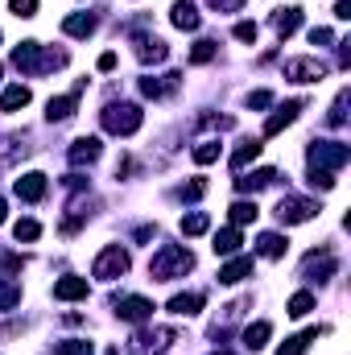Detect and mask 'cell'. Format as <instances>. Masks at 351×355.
<instances>
[{
	"label": "cell",
	"instance_id": "11",
	"mask_svg": "<svg viewBox=\"0 0 351 355\" xmlns=\"http://www.w3.org/2000/svg\"><path fill=\"white\" fill-rule=\"evenodd\" d=\"M99 153H103V145H99V137H79L75 145H71V166H91V162H99Z\"/></svg>",
	"mask_w": 351,
	"mask_h": 355
},
{
	"label": "cell",
	"instance_id": "24",
	"mask_svg": "<svg viewBox=\"0 0 351 355\" xmlns=\"http://www.w3.org/2000/svg\"><path fill=\"white\" fill-rule=\"evenodd\" d=\"M331 272H335V261H331V257H323V261H318V252L306 257V277H310V281H327Z\"/></svg>",
	"mask_w": 351,
	"mask_h": 355
},
{
	"label": "cell",
	"instance_id": "25",
	"mask_svg": "<svg viewBox=\"0 0 351 355\" xmlns=\"http://www.w3.org/2000/svg\"><path fill=\"white\" fill-rule=\"evenodd\" d=\"M257 252L268 257V261H277V257H285V240H281L277 232H264L261 240H257Z\"/></svg>",
	"mask_w": 351,
	"mask_h": 355
},
{
	"label": "cell",
	"instance_id": "32",
	"mask_svg": "<svg viewBox=\"0 0 351 355\" xmlns=\"http://www.w3.org/2000/svg\"><path fill=\"white\" fill-rule=\"evenodd\" d=\"M207 227H211V219H207L203 211H194V215H186V219H182V232H186V236H203Z\"/></svg>",
	"mask_w": 351,
	"mask_h": 355
},
{
	"label": "cell",
	"instance_id": "10",
	"mask_svg": "<svg viewBox=\"0 0 351 355\" xmlns=\"http://www.w3.org/2000/svg\"><path fill=\"white\" fill-rule=\"evenodd\" d=\"M137 58H141V62H166V58H170V46H166L162 37L137 33Z\"/></svg>",
	"mask_w": 351,
	"mask_h": 355
},
{
	"label": "cell",
	"instance_id": "12",
	"mask_svg": "<svg viewBox=\"0 0 351 355\" xmlns=\"http://www.w3.org/2000/svg\"><path fill=\"white\" fill-rule=\"evenodd\" d=\"M79 91H83V83L71 91V95L50 99V103H46V120H71V116H75V107H79Z\"/></svg>",
	"mask_w": 351,
	"mask_h": 355
},
{
	"label": "cell",
	"instance_id": "44",
	"mask_svg": "<svg viewBox=\"0 0 351 355\" xmlns=\"http://www.w3.org/2000/svg\"><path fill=\"white\" fill-rule=\"evenodd\" d=\"M207 4H211V8H219V12H236L244 0H207Z\"/></svg>",
	"mask_w": 351,
	"mask_h": 355
},
{
	"label": "cell",
	"instance_id": "3",
	"mask_svg": "<svg viewBox=\"0 0 351 355\" xmlns=\"http://www.w3.org/2000/svg\"><path fill=\"white\" fill-rule=\"evenodd\" d=\"M99 120H103V128H108L112 137H132V132L141 128L145 112H141L137 103H108V107L99 112Z\"/></svg>",
	"mask_w": 351,
	"mask_h": 355
},
{
	"label": "cell",
	"instance_id": "43",
	"mask_svg": "<svg viewBox=\"0 0 351 355\" xmlns=\"http://www.w3.org/2000/svg\"><path fill=\"white\" fill-rule=\"evenodd\" d=\"M268 103H273L268 91H252V95H248V107H268Z\"/></svg>",
	"mask_w": 351,
	"mask_h": 355
},
{
	"label": "cell",
	"instance_id": "17",
	"mask_svg": "<svg viewBox=\"0 0 351 355\" xmlns=\"http://www.w3.org/2000/svg\"><path fill=\"white\" fill-rule=\"evenodd\" d=\"M298 25H302V8H277V12H273V29H277L281 37H289Z\"/></svg>",
	"mask_w": 351,
	"mask_h": 355
},
{
	"label": "cell",
	"instance_id": "4",
	"mask_svg": "<svg viewBox=\"0 0 351 355\" xmlns=\"http://www.w3.org/2000/svg\"><path fill=\"white\" fill-rule=\"evenodd\" d=\"M306 157H310L314 170H343V166L351 162V149L339 145V141H314Z\"/></svg>",
	"mask_w": 351,
	"mask_h": 355
},
{
	"label": "cell",
	"instance_id": "6",
	"mask_svg": "<svg viewBox=\"0 0 351 355\" xmlns=\"http://www.w3.org/2000/svg\"><path fill=\"white\" fill-rule=\"evenodd\" d=\"M318 215V202L314 198H293V194H285L281 202H277V219L281 223H306V219H314Z\"/></svg>",
	"mask_w": 351,
	"mask_h": 355
},
{
	"label": "cell",
	"instance_id": "13",
	"mask_svg": "<svg viewBox=\"0 0 351 355\" xmlns=\"http://www.w3.org/2000/svg\"><path fill=\"white\" fill-rule=\"evenodd\" d=\"M116 310H120L124 322H145L153 314V302L149 297H124V302H116Z\"/></svg>",
	"mask_w": 351,
	"mask_h": 355
},
{
	"label": "cell",
	"instance_id": "5",
	"mask_svg": "<svg viewBox=\"0 0 351 355\" xmlns=\"http://www.w3.org/2000/svg\"><path fill=\"white\" fill-rule=\"evenodd\" d=\"M128 272V252L120 248V244H108L99 257H95V265H91V277H99V281H116V277H124Z\"/></svg>",
	"mask_w": 351,
	"mask_h": 355
},
{
	"label": "cell",
	"instance_id": "31",
	"mask_svg": "<svg viewBox=\"0 0 351 355\" xmlns=\"http://www.w3.org/2000/svg\"><path fill=\"white\" fill-rule=\"evenodd\" d=\"M343 120H348V91H339V95H335V103H331V116H327V124H331V128H339Z\"/></svg>",
	"mask_w": 351,
	"mask_h": 355
},
{
	"label": "cell",
	"instance_id": "45",
	"mask_svg": "<svg viewBox=\"0 0 351 355\" xmlns=\"http://www.w3.org/2000/svg\"><path fill=\"white\" fill-rule=\"evenodd\" d=\"M310 42H314V46H318V42H335V33H331V29H323V25H318V29H310Z\"/></svg>",
	"mask_w": 351,
	"mask_h": 355
},
{
	"label": "cell",
	"instance_id": "46",
	"mask_svg": "<svg viewBox=\"0 0 351 355\" xmlns=\"http://www.w3.org/2000/svg\"><path fill=\"white\" fill-rule=\"evenodd\" d=\"M335 17H339V21H348V17H351V0H339V4H335Z\"/></svg>",
	"mask_w": 351,
	"mask_h": 355
},
{
	"label": "cell",
	"instance_id": "41",
	"mask_svg": "<svg viewBox=\"0 0 351 355\" xmlns=\"http://www.w3.org/2000/svg\"><path fill=\"white\" fill-rule=\"evenodd\" d=\"M236 42H257V25L252 21H240L236 25Z\"/></svg>",
	"mask_w": 351,
	"mask_h": 355
},
{
	"label": "cell",
	"instance_id": "9",
	"mask_svg": "<svg viewBox=\"0 0 351 355\" xmlns=\"http://www.w3.org/2000/svg\"><path fill=\"white\" fill-rule=\"evenodd\" d=\"M178 339V331H170V327H162V331H145V335H137V352H153V355H162L170 343Z\"/></svg>",
	"mask_w": 351,
	"mask_h": 355
},
{
	"label": "cell",
	"instance_id": "28",
	"mask_svg": "<svg viewBox=\"0 0 351 355\" xmlns=\"http://www.w3.org/2000/svg\"><path fill=\"white\" fill-rule=\"evenodd\" d=\"M25 103H29V87H21V83L0 95V112H17V107H25Z\"/></svg>",
	"mask_w": 351,
	"mask_h": 355
},
{
	"label": "cell",
	"instance_id": "33",
	"mask_svg": "<svg viewBox=\"0 0 351 355\" xmlns=\"http://www.w3.org/2000/svg\"><path fill=\"white\" fill-rule=\"evenodd\" d=\"M21 302V285H12V281H0V314L4 310H12Z\"/></svg>",
	"mask_w": 351,
	"mask_h": 355
},
{
	"label": "cell",
	"instance_id": "1",
	"mask_svg": "<svg viewBox=\"0 0 351 355\" xmlns=\"http://www.w3.org/2000/svg\"><path fill=\"white\" fill-rule=\"evenodd\" d=\"M194 268V257L182 248V244H166L153 261H149V277L153 281H174V277H186Z\"/></svg>",
	"mask_w": 351,
	"mask_h": 355
},
{
	"label": "cell",
	"instance_id": "16",
	"mask_svg": "<svg viewBox=\"0 0 351 355\" xmlns=\"http://www.w3.org/2000/svg\"><path fill=\"white\" fill-rule=\"evenodd\" d=\"M170 21H174L178 29H198V21H203V17H198V8H194V4L178 0L174 8H170Z\"/></svg>",
	"mask_w": 351,
	"mask_h": 355
},
{
	"label": "cell",
	"instance_id": "35",
	"mask_svg": "<svg viewBox=\"0 0 351 355\" xmlns=\"http://www.w3.org/2000/svg\"><path fill=\"white\" fill-rule=\"evenodd\" d=\"M50 355H91V343L87 339H67V343H58Z\"/></svg>",
	"mask_w": 351,
	"mask_h": 355
},
{
	"label": "cell",
	"instance_id": "26",
	"mask_svg": "<svg viewBox=\"0 0 351 355\" xmlns=\"http://www.w3.org/2000/svg\"><path fill=\"white\" fill-rule=\"evenodd\" d=\"M268 335H273L268 322H252V327L244 331V347H248V352H261L264 343H268Z\"/></svg>",
	"mask_w": 351,
	"mask_h": 355
},
{
	"label": "cell",
	"instance_id": "37",
	"mask_svg": "<svg viewBox=\"0 0 351 355\" xmlns=\"http://www.w3.org/2000/svg\"><path fill=\"white\" fill-rule=\"evenodd\" d=\"M215 157H219V141H203V145L194 149V162H198V166H211Z\"/></svg>",
	"mask_w": 351,
	"mask_h": 355
},
{
	"label": "cell",
	"instance_id": "29",
	"mask_svg": "<svg viewBox=\"0 0 351 355\" xmlns=\"http://www.w3.org/2000/svg\"><path fill=\"white\" fill-rule=\"evenodd\" d=\"M314 339H318V331H302V335H293V339H285V347H281L277 355H302L306 347H310V343H314Z\"/></svg>",
	"mask_w": 351,
	"mask_h": 355
},
{
	"label": "cell",
	"instance_id": "38",
	"mask_svg": "<svg viewBox=\"0 0 351 355\" xmlns=\"http://www.w3.org/2000/svg\"><path fill=\"white\" fill-rule=\"evenodd\" d=\"M12 236H17V240H37V236H42V223H37V219H21V223L12 227Z\"/></svg>",
	"mask_w": 351,
	"mask_h": 355
},
{
	"label": "cell",
	"instance_id": "15",
	"mask_svg": "<svg viewBox=\"0 0 351 355\" xmlns=\"http://www.w3.org/2000/svg\"><path fill=\"white\" fill-rule=\"evenodd\" d=\"M54 297H58V302H79V297H87V277H62V281L54 285Z\"/></svg>",
	"mask_w": 351,
	"mask_h": 355
},
{
	"label": "cell",
	"instance_id": "50",
	"mask_svg": "<svg viewBox=\"0 0 351 355\" xmlns=\"http://www.w3.org/2000/svg\"><path fill=\"white\" fill-rule=\"evenodd\" d=\"M215 355H228V352H215Z\"/></svg>",
	"mask_w": 351,
	"mask_h": 355
},
{
	"label": "cell",
	"instance_id": "22",
	"mask_svg": "<svg viewBox=\"0 0 351 355\" xmlns=\"http://www.w3.org/2000/svg\"><path fill=\"white\" fill-rule=\"evenodd\" d=\"M240 244H244L240 232H236V227H223V232H215V244H211V248H215L219 257H232V252H240Z\"/></svg>",
	"mask_w": 351,
	"mask_h": 355
},
{
	"label": "cell",
	"instance_id": "27",
	"mask_svg": "<svg viewBox=\"0 0 351 355\" xmlns=\"http://www.w3.org/2000/svg\"><path fill=\"white\" fill-rule=\"evenodd\" d=\"M273 170H257V174H240L236 178V190H252V194H257V190H264V186H268V182H273Z\"/></svg>",
	"mask_w": 351,
	"mask_h": 355
},
{
	"label": "cell",
	"instance_id": "48",
	"mask_svg": "<svg viewBox=\"0 0 351 355\" xmlns=\"http://www.w3.org/2000/svg\"><path fill=\"white\" fill-rule=\"evenodd\" d=\"M112 67H116V54H112V50H108V54H99V71H112Z\"/></svg>",
	"mask_w": 351,
	"mask_h": 355
},
{
	"label": "cell",
	"instance_id": "30",
	"mask_svg": "<svg viewBox=\"0 0 351 355\" xmlns=\"http://www.w3.org/2000/svg\"><path fill=\"white\" fill-rule=\"evenodd\" d=\"M310 310H314V293H293V297H289V310H285V314H289V318H306Z\"/></svg>",
	"mask_w": 351,
	"mask_h": 355
},
{
	"label": "cell",
	"instance_id": "21",
	"mask_svg": "<svg viewBox=\"0 0 351 355\" xmlns=\"http://www.w3.org/2000/svg\"><path fill=\"white\" fill-rule=\"evenodd\" d=\"M62 33H71V37H91V33H95V17H87V12L67 17V21H62Z\"/></svg>",
	"mask_w": 351,
	"mask_h": 355
},
{
	"label": "cell",
	"instance_id": "47",
	"mask_svg": "<svg viewBox=\"0 0 351 355\" xmlns=\"http://www.w3.org/2000/svg\"><path fill=\"white\" fill-rule=\"evenodd\" d=\"M17 268H25L21 257H4V272H17Z\"/></svg>",
	"mask_w": 351,
	"mask_h": 355
},
{
	"label": "cell",
	"instance_id": "40",
	"mask_svg": "<svg viewBox=\"0 0 351 355\" xmlns=\"http://www.w3.org/2000/svg\"><path fill=\"white\" fill-rule=\"evenodd\" d=\"M310 186H318V190H331V186H335V174H331V170H314V174H310Z\"/></svg>",
	"mask_w": 351,
	"mask_h": 355
},
{
	"label": "cell",
	"instance_id": "2",
	"mask_svg": "<svg viewBox=\"0 0 351 355\" xmlns=\"http://www.w3.org/2000/svg\"><path fill=\"white\" fill-rule=\"evenodd\" d=\"M12 67L25 71V75H42V71H54V67H67V54H46L37 42H21L12 50Z\"/></svg>",
	"mask_w": 351,
	"mask_h": 355
},
{
	"label": "cell",
	"instance_id": "20",
	"mask_svg": "<svg viewBox=\"0 0 351 355\" xmlns=\"http://www.w3.org/2000/svg\"><path fill=\"white\" fill-rule=\"evenodd\" d=\"M198 310H203V293H178V297H170V314L190 318V314H198Z\"/></svg>",
	"mask_w": 351,
	"mask_h": 355
},
{
	"label": "cell",
	"instance_id": "18",
	"mask_svg": "<svg viewBox=\"0 0 351 355\" xmlns=\"http://www.w3.org/2000/svg\"><path fill=\"white\" fill-rule=\"evenodd\" d=\"M178 79H182V75H162V79H141V91H145L149 99H162V95H170V91H178Z\"/></svg>",
	"mask_w": 351,
	"mask_h": 355
},
{
	"label": "cell",
	"instance_id": "49",
	"mask_svg": "<svg viewBox=\"0 0 351 355\" xmlns=\"http://www.w3.org/2000/svg\"><path fill=\"white\" fill-rule=\"evenodd\" d=\"M4 215H8V207H4V198H0V223H4Z\"/></svg>",
	"mask_w": 351,
	"mask_h": 355
},
{
	"label": "cell",
	"instance_id": "23",
	"mask_svg": "<svg viewBox=\"0 0 351 355\" xmlns=\"http://www.w3.org/2000/svg\"><path fill=\"white\" fill-rule=\"evenodd\" d=\"M261 149H264L261 141H240V149L232 153V170L240 174V170H244L248 162H257V157H261Z\"/></svg>",
	"mask_w": 351,
	"mask_h": 355
},
{
	"label": "cell",
	"instance_id": "39",
	"mask_svg": "<svg viewBox=\"0 0 351 355\" xmlns=\"http://www.w3.org/2000/svg\"><path fill=\"white\" fill-rule=\"evenodd\" d=\"M203 194H207V182H203V178H194L190 186H182V198H190V202H194V198H203Z\"/></svg>",
	"mask_w": 351,
	"mask_h": 355
},
{
	"label": "cell",
	"instance_id": "19",
	"mask_svg": "<svg viewBox=\"0 0 351 355\" xmlns=\"http://www.w3.org/2000/svg\"><path fill=\"white\" fill-rule=\"evenodd\" d=\"M248 272H252V257H236L232 265L219 268V281H223V285H236V281H244Z\"/></svg>",
	"mask_w": 351,
	"mask_h": 355
},
{
	"label": "cell",
	"instance_id": "36",
	"mask_svg": "<svg viewBox=\"0 0 351 355\" xmlns=\"http://www.w3.org/2000/svg\"><path fill=\"white\" fill-rule=\"evenodd\" d=\"M211 58H215V42H207V37H203V42H194V50H190V62L198 67V62H211Z\"/></svg>",
	"mask_w": 351,
	"mask_h": 355
},
{
	"label": "cell",
	"instance_id": "42",
	"mask_svg": "<svg viewBox=\"0 0 351 355\" xmlns=\"http://www.w3.org/2000/svg\"><path fill=\"white\" fill-rule=\"evenodd\" d=\"M8 8H12L17 17H33V12H37V0H12Z\"/></svg>",
	"mask_w": 351,
	"mask_h": 355
},
{
	"label": "cell",
	"instance_id": "34",
	"mask_svg": "<svg viewBox=\"0 0 351 355\" xmlns=\"http://www.w3.org/2000/svg\"><path fill=\"white\" fill-rule=\"evenodd\" d=\"M257 219V202H232V223H252Z\"/></svg>",
	"mask_w": 351,
	"mask_h": 355
},
{
	"label": "cell",
	"instance_id": "8",
	"mask_svg": "<svg viewBox=\"0 0 351 355\" xmlns=\"http://www.w3.org/2000/svg\"><path fill=\"white\" fill-rule=\"evenodd\" d=\"M298 112H302V99H289V103H281L268 120H264V137H277L281 128H289L293 120H298Z\"/></svg>",
	"mask_w": 351,
	"mask_h": 355
},
{
	"label": "cell",
	"instance_id": "7",
	"mask_svg": "<svg viewBox=\"0 0 351 355\" xmlns=\"http://www.w3.org/2000/svg\"><path fill=\"white\" fill-rule=\"evenodd\" d=\"M327 75V62H318V58H289L285 62V79H293V83H318Z\"/></svg>",
	"mask_w": 351,
	"mask_h": 355
},
{
	"label": "cell",
	"instance_id": "14",
	"mask_svg": "<svg viewBox=\"0 0 351 355\" xmlns=\"http://www.w3.org/2000/svg\"><path fill=\"white\" fill-rule=\"evenodd\" d=\"M17 198L42 202V198H46V174H21L17 178Z\"/></svg>",
	"mask_w": 351,
	"mask_h": 355
}]
</instances>
